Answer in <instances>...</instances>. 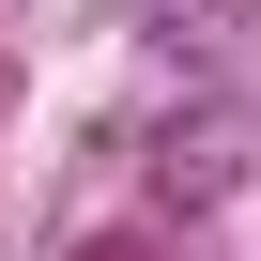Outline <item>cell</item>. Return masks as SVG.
I'll use <instances>...</instances> for the list:
<instances>
[{
	"mask_svg": "<svg viewBox=\"0 0 261 261\" xmlns=\"http://www.w3.org/2000/svg\"><path fill=\"white\" fill-rule=\"evenodd\" d=\"M154 31H261V0H139Z\"/></svg>",
	"mask_w": 261,
	"mask_h": 261,
	"instance_id": "cell-1",
	"label": "cell"
}]
</instances>
